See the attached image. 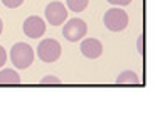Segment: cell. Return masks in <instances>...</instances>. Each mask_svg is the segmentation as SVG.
I'll use <instances>...</instances> for the list:
<instances>
[{
  "instance_id": "2e32d148",
  "label": "cell",
  "mask_w": 155,
  "mask_h": 123,
  "mask_svg": "<svg viewBox=\"0 0 155 123\" xmlns=\"http://www.w3.org/2000/svg\"><path fill=\"white\" fill-rule=\"evenodd\" d=\"M2 31H4V22H2V19H0V35H2Z\"/></svg>"
},
{
  "instance_id": "30bf717a",
  "label": "cell",
  "mask_w": 155,
  "mask_h": 123,
  "mask_svg": "<svg viewBox=\"0 0 155 123\" xmlns=\"http://www.w3.org/2000/svg\"><path fill=\"white\" fill-rule=\"evenodd\" d=\"M88 4H89V0H66V5L69 7V10H73V12L86 10Z\"/></svg>"
},
{
  "instance_id": "4fadbf2b",
  "label": "cell",
  "mask_w": 155,
  "mask_h": 123,
  "mask_svg": "<svg viewBox=\"0 0 155 123\" xmlns=\"http://www.w3.org/2000/svg\"><path fill=\"white\" fill-rule=\"evenodd\" d=\"M111 5H116V7H125V5H128L132 0H108Z\"/></svg>"
},
{
  "instance_id": "8992f818",
  "label": "cell",
  "mask_w": 155,
  "mask_h": 123,
  "mask_svg": "<svg viewBox=\"0 0 155 123\" xmlns=\"http://www.w3.org/2000/svg\"><path fill=\"white\" fill-rule=\"evenodd\" d=\"M22 31L24 34L31 39H39L41 35L46 32V22H44L41 17L37 15H31L24 20V25H22Z\"/></svg>"
},
{
  "instance_id": "9a60e30c",
  "label": "cell",
  "mask_w": 155,
  "mask_h": 123,
  "mask_svg": "<svg viewBox=\"0 0 155 123\" xmlns=\"http://www.w3.org/2000/svg\"><path fill=\"white\" fill-rule=\"evenodd\" d=\"M143 42H145V37L143 35H140L138 37V52L143 54Z\"/></svg>"
},
{
  "instance_id": "277c9868",
  "label": "cell",
  "mask_w": 155,
  "mask_h": 123,
  "mask_svg": "<svg viewBox=\"0 0 155 123\" xmlns=\"http://www.w3.org/2000/svg\"><path fill=\"white\" fill-rule=\"evenodd\" d=\"M88 34V25L81 19H69L62 27V35L69 42H78Z\"/></svg>"
},
{
  "instance_id": "6da1fadb",
  "label": "cell",
  "mask_w": 155,
  "mask_h": 123,
  "mask_svg": "<svg viewBox=\"0 0 155 123\" xmlns=\"http://www.w3.org/2000/svg\"><path fill=\"white\" fill-rule=\"evenodd\" d=\"M10 61L17 69H27L34 62V51L29 44L17 42L10 49Z\"/></svg>"
},
{
  "instance_id": "7c38bea8",
  "label": "cell",
  "mask_w": 155,
  "mask_h": 123,
  "mask_svg": "<svg viewBox=\"0 0 155 123\" xmlns=\"http://www.w3.org/2000/svg\"><path fill=\"white\" fill-rule=\"evenodd\" d=\"M2 4L8 8H17L24 4V0H2Z\"/></svg>"
},
{
  "instance_id": "5b68a950",
  "label": "cell",
  "mask_w": 155,
  "mask_h": 123,
  "mask_svg": "<svg viewBox=\"0 0 155 123\" xmlns=\"http://www.w3.org/2000/svg\"><path fill=\"white\" fill-rule=\"evenodd\" d=\"M68 19V8L61 2H51L46 7V20L51 25H61Z\"/></svg>"
},
{
  "instance_id": "52a82bcc",
  "label": "cell",
  "mask_w": 155,
  "mask_h": 123,
  "mask_svg": "<svg viewBox=\"0 0 155 123\" xmlns=\"http://www.w3.org/2000/svg\"><path fill=\"white\" fill-rule=\"evenodd\" d=\"M79 47H81L83 56H86L88 59H96L103 54V44H101L98 39H93V37L84 39Z\"/></svg>"
},
{
  "instance_id": "5bb4252c",
  "label": "cell",
  "mask_w": 155,
  "mask_h": 123,
  "mask_svg": "<svg viewBox=\"0 0 155 123\" xmlns=\"http://www.w3.org/2000/svg\"><path fill=\"white\" fill-rule=\"evenodd\" d=\"M7 62V52H5V49L2 46H0V68Z\"/></svg>"
},
{
  "instance_id": "3957f363",
  "label": "cell",
  "mask_w": 155,
  "mask_h": 123,
  "mask_svg": "<svg viewBox=\"0 0 155 123\" xmlns=\"http://www.w3.org/2000/svg\"><path fill=\"white\" fill-rule=\"evenodd\" d=\"M37 56L44 62H54L61 58V44L56 39H44L37 46Z\"/></svg>"
},
{
  "instance_id": "8fae6325",
  "label": "cell",
  "mask_w": 155,
  "mask_h": 123,
  "mask_svg": "<svg viewBox=\"0 0 155 123\" xmlns=\"http://www.w3.org/2000/svg\"><path fill=\"white\" fill-rule=\"evenodd\" d=\"M41 83L42 85H61V79L58 76H46L41 79Z\"/></svg>"
},
{
  "instance_id": "9c48e42d",
  "label": "cell",
  "mask_w": 155,
  "mask_h": 123,
  "mask_svg": "<svg viewBox=\"0 0 155 123\" xmlns=\"http://www.w3.org/2000/svg\"><path fill=\"white\" fill-rule=\"evenodd\" d=\"M116 83L118 85H138L140 78L135 71H123L120 76L116 78Z\"/></svg>"
},
{
  "instance_id": "7a4b0ae2",
  "label": "cell",
  "mask_w": 155,
  "mask_h": 123,
  "mask_svg": "<svg viewBox=\"0 0 155 123\" xmlns=\"http://www.w3.org/2000/svg\"><path fill=\"white\" fill-rule=\"evenodd\" d=\"M103 22H105V27L108 31L121 32L123 29H127V25H128V14L120 7H113V8H110V10L105 12Z\"/></svg>"
},
{
  "instance_id": "ba28073f",
  "label": "cell",
  "mask_w": 155,
  "mask_h": 123,
  "mask_svg": "<svg viewBox=\"0 0 155 123\" xmlns=\"http://www.w3.org/2000/svg\"><path fill=\"white\" fill-rule=\"evenodd\" d=\"M20 83V76L15 69L5 68L0 71V85H19Z\"/></svg>"
}]
</instances>
